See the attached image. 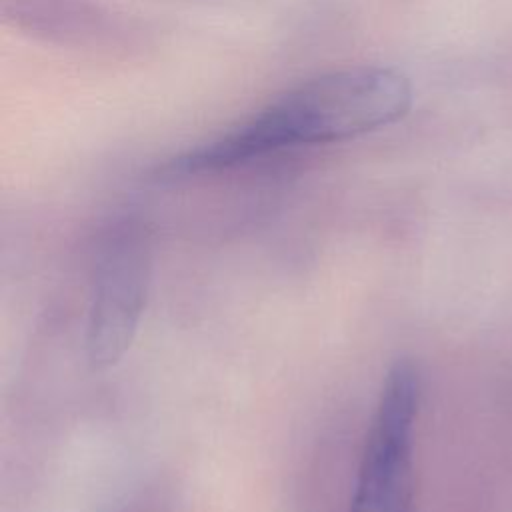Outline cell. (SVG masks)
<instances>
[{
  "label": "cell",
  "instance_id": "cell-1",
  "mask_svg": "<svg viewBox=\"0 0 512 512\" xmlns=\"http://www.w3.org/2000/svg\"><path fill=\"white\" fill-rule=\"evenodd\" d=\"M412 84L396 68L356 66L290 88L222 136L170 158L166 178L224 170L252 158L354 138L404 118Z\"/></svg>",
  "mask_w": 512,
  "mask_h": 512
},
{
  "label": "cell",
  "instance_id": "cell-3",
  "mask_svg": "<svg viewBox=\"0 0 512 512\" xmlns=\"http://www.w3.org/2000/svg\"><path fill=\"white\" fill-rule=\"evenodd\" d=\"M150 286V256L136 232H116L94 266L86 352L94 368L114 366L130 348Z\"/></svg>",
  "mask_w": 512,
  "mask_h": 512
},
{
  "label": "cell",
  "instance_id": "cell-2",
  "mask_svg": "<svg viewBox=\"0 0 512 512\" xmlns=\"http://www.w3.org/2000/svg\"><path fill=\"white\" fill-rule=\"evenodd\" d=\"M422 398L420 372L396 362L382 384L366 434L350 512L414 510V444Z\"/></svg>",
  "mask_w": 512,
  "mask_h": 512
}]
</instances>
